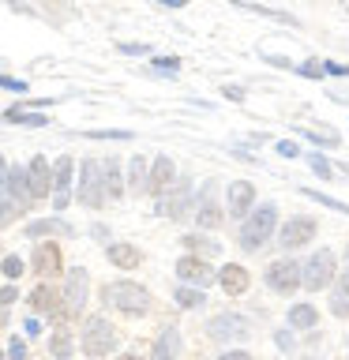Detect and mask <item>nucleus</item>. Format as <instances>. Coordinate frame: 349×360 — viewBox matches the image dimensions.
<instances>
[{
	"mask_svg": "<svg viewBox=\"0 0 349 360\" xmlns=\"http://www.w3.org/2000/svg\"><path fill=\"white\" fill-rule=\"evenodd\" d=\"M79 199H83V207H101V199H106V184H101V162H98V158H87V162H83Z\"/></svg>",
	"mask_w": 349,
	"mask_h": 360,
	"instance_id": "obj_4",
	"label": "nucleus"
},
{
	"mask_svg": "<svg viewBox=\"0 0 349 360\" xmlns=\"http://www.w3.org/2000/svg\"><path fill=\"white\" fill-rule=\"evenodd\" d=\"M218 281H222V289L229 292V297H244L248 292V270L244 266H222V274H218Z\"/></svg>",
	"mask_w": 349,
	"mask_h": 360,
	"instance_id": "obj_13",
	"label": "nucleus"
},
{
	"mask_svg": "<svg viewBox=\"0 0 349 360\" xmlns=\"http://www.w3.org/2000/svg\"><path fill=\"white\" fill-rule=\"evenodd\" d=\"M15 297H19V292L11 289V285H8V289H0V308H4V304H11V300H15Z\"/></svg>",
	"mask_w": 349,
	"mask_h": 360,
	"instance_id": "obj_41",
	"label": "nucleus"
},
{
	"mask_svg": "<svg viewBox=\"0 0 349 360\" xmlns=\"http://www.w3.org/2000/svg\"><path fill=\"white\" fill-rule=\"evenodd\" d=\"M252 199H255V188L248 184V180H236V184H229V214H233V218L248 214Z\"/></svg>",
	"mask_w": 349,
	"mask_h": 360,
	"instance_id": "obj_12",
	"label": "nucleus"
},
{
	"mask_svg": "<svg viewBox=\"0 0 349 360\" xmlns=\"http://www.w3.org/2000/svg\"><path fill=\"white\" fill-rule=\"evenodd\" d=\"M72 158H56V165H53V191H56V202H53V207L56 210H64L68 207V188H72Z\"/></svg>",
	"mask_w": 349,
	"mask_h": 360,
	"instance_id": "obj_9",
	"label": "nucleus"
},
{
	"mask_svg": "<svg viewBox=\"0 0 349 360\" xmlns=\"http://www.w3.org/2000/svg\"><path fill=\"white\" fill-rule=\"evenodd\" d=\"M87 285H90L87 270H83V266H75L72 274H68V292H64L68 315H79V311H83V304H87Z\"/></svg>",
	"mask_w": 349,
	"mask_h": 360,
	"instance_id": "obj_7",
	"label": "nucleus"
},
{
	"mask_svg": "<svg viewBox=\"0 0 349 360\" xmlns=\"http://www.w3.org/2000/svg\"><path fill=\"white\" fill-rule=\"evenodd\" d=\"M0 360H4V353H0Z\"/></svg>",
	"mask_w": 349,
	"mask_h": 360,
	"instance_id": "obj_48",
	"label": "nucleus"
},
{
	"mask_svg": "<svg viewBox=\"0 0 349 360\" xmlns=\"http://www.w3.org/2000/svg\"><path fill=\"white\" fill-rule=\"evenodd\" d=\"M218 360H252V353H244V349H233V353H225Z\"/></svg>",
	"mask_w": 349,
	"mask_h": 360,
	"instance_id": "obj_40",
	"label": "nucleus"
},
{
	"mask_svg": "<svg viewBox=\"0 0 349 360\" xmlns=\"http://www.w3.org/2000/svg\"><path fill=\"white\" fill-rule=\"evenodd\" d=\"M184 207H188V184H180L173 199H162V202H158V210L169 214V218H180V214H184Z\"/></svg>",
	"mask_w": 349,
	"mask_h": 360,
	"instance_id": "obj_21",
	"label": "nucleus"
},
{
	"mask_svg": "<svg viewBox=\"0 0 349 360\" xmlns=\"http://www.w3.org/2000/svg\"><path fill=\"white\" fill-rule=\"evenodd\" d=\"M8 188L15 191L19 207L27 210V199H30V184H27V169H11V173H8Z\"/></svg>",
	"mask_w": 349,
	"mask_h": 360,
	"instance_id": "obj_20",
	"label": "nucleus"
},
{
	"mask_svg": "<svg viewBox=\"0 0 349 360\" xmlns=\"http://www.w3.org/2000/svg\"><path fill=\"white\" fill-rule=\"evenodd\" d=\"M308 162H312V169H315V173H319V180H334V176H331V173H334V165L326 162V158H319V154H312Z\"/></svg>",
	"mask_w": 349,
	"mask_h": 360,
	"instance_id": "obj_33",
	"label": "nucleus"
},
{
	"mask_svg": "<svg viewBox=\"0 0 349 360\" xmlns=\"http://www.w3.org/2000/svg\"><path fill=\"white\" fill-rule=\"evenodd\" d=\"M113 342H117V334H113V326L106 319H90L87 330H83V353L87 356H106Z\"/></svg>",
	"mask_w": 349,
	"mask_h": 360,
	"instance_id": "obj_5",
	"label": "nucleus"
},
{
	"mask_svg": "<svg viewBox=\"0 0 349 360\" xmlns=\"http://www.w3.org/2000/svg\"><path fill=\"white\" fill-rule=\"evenodd\" d=\"M304 135H308V139H315V143H319V139H323V143H331V146L338 143V131H331V128H319V131H315V128H308Z\"/></svg>",
	"mask_w": 349,
	"mask_h": 360,
	"instance_id": "obj_34",
	"label": "nucleus"
},
{
	"mask_svg": "<svg viewBox=\"0 0 349 360\" xmlns=\"http://www.w3.org/2000/svg\"><path fill=\"white\" fill-rule=\"evenodd\" d=\"M169 184H173V162H169V158H158L154 169H151V180H146V188H151V191H165Z\"/></svg>",
	"mask_w": 349,
	"mask_h": 360,
	"instance_id": "obj_18",
	"label": "nucleus"
},
{
	"mask_svg": "<svg viewBox=\"0 0 349 360\" xmlns=\"http://www.w3.org/2000/svg\"><path fill=\"white\" fill-rule=\"evenodd\" d=\"M8 360H27V345H23L19 338L11 342V349H8Z\"/></svg>",
	"mask_w": 349,
	"mask_h": 360,
	"instance_id": "obj_38",
	"label": "nucleus"
},
{
	"mask_svg": "<svg viewBox=\"0 0 349 360\" xmlns=\"http://www.w3.org/2000/svg\"><path fill=\"white\" fill-rule=\"evenodd\" d=\"M274 221H278L274 207H259V210L252 214V218H248L244 233H241V244H244V252H255V248H263V244H267V236L274 233Z\"/></svg>",
	"mask_w": 349,
	"mask_h": 360,
	"instance_id": "obj_2",
	"label": "nucleus"
},
{
	"mask_svg": "<svg viewBox=\"0 0 349 360\" xmlns=\"http://www.w3.org/2000/svg\"><path fill=\"white\" fill-rule=\"evenodd\" d=\"M173 297H177L180 308H199V304H203V292H199V289H191V285H180Z\"/></svg>",
	"mask_w": 349,
	"mask_h": 360,
	"instance_id": "obj_28",
	"label": "nucleus"
},
{
	"mask_svg": "<svg viewBox=\"0 0 349 360\" xmlns=\"http://www.w3.org/2000/svg\"><path fill=\"white\" fill-rule=\"evenodd\" d=\"M109 263L120 266V270H135L143 263V255H139V248H132V244H109Z\"/></svg>",
	"mask_w": 349,
	"mask_h": 360,
	"instance_id": "obj_15",
	"label": "nucleus"
},
{
	"mask_svg": "<svg viewBox=\"0 0 349 360\" xmlns=\"http://www.w3.org/2000/svg\"><path fill=\"white\" fill-rule=\"evenodd\" d=\"M128 188H132V191L146 188V162H143L139 154H135L132 162H128Z\"/></svg>",
	"mask_w": 349,
	"mask_h": 360,
	"instance_id": "obj_26",
	"label": "nucleus"
},
{
	"mask_svg": "<svg viewBox=\"0 0 349 360\" xmlns=\"http://www.w3.org/2000/svg\"><path fill=\"white\" fill-rule=\"evenodd\" d=\"M278 154H286V158H297V154H300V146L293 143V139H281V143H278Z\"/></svg>",
	"mask_w": 349,
	"mask_h": 360,
	"instance_id": "obj_39",
	"label": "nucleus"
},
{
	"mask_svg": "<svg viewBox=\"0 0 349 360\" xmlns=\"http://www.w3.org/2000/svg\"><path fill=\"white\" fill-rule=\"evenodd\" d=\"M345 285H349V263H345Z\"/></svg>",
	"mask_w": 349,
	"mask_h": 360,
	"instance_id": "obj_47",
	"label": "nucleus"
},
{
	"mask_svg": "<svg viewBox=\"0 0 349 360\" xmlns=\"http://www.w3.org/2000/svg\"><path fill=\"white\" fill-rule=\"evenodd\" d=\"M210 334L214 338H244L248 326H244V319H236V315H218V319L210 323Z\"/></svg>",
	"mask_w": 349,
	"mask_h": 360,
	"instance_id": "obj_17",
	"label": "nucleus"
},
{
	"mask_svg": "<svg viewBox=\"0 0 349 360\" xmlns=\"http://www.w3.org/2000/svg\"><path fill=\"white\" fill-rule=\"evenodd\" d=\"M27 184H30V195L34 199H42V195H49V188H53V173H49V162L38 154L30 162V169H27Z\"/></svg>",
	"mask_w": 349,
	"mask_h": 360,
	"instance_id": "obj_10",
	"label": "nucleus"
},
{
	"mask_svg": "<svg viewBox=\"0 0 349 360\" xmlns=\"http://www.w3.org/2000/svg\"><path fill=\"white\" fill-rule=\"evenodd\" d=\"M30 308H34V311H56L61 304H56V292H53L49 285H38V289L30 292Z\"/></svg>",
	"mask_w": 349,
	"mask_h": 360,
	"instance_id": "obj_22",
	"label": "nucleus"
},
{
	"mask_svg": "<svg viewBox=\"0 0 349 360\" xmlns=\"http://www.w3.org/2000/svg\"><path fill=\"white\" fill-rule=\"evenodd\" d=\"M106 300L113 304V308L128 311V315H139L151 308V297H146L143 285H132V281H113V285H106Z\"/></svg>",
	"mask_w": 349,
	"mask_h": 360,
	"instance_id": "obj_1",
	"label": "nucleus"
},
{
	"mask_svg": "<svg viewBox=\"0 0 349 360\" xmlns=\"http://www.w3.org/2000/svg\"><path fill=\"white\" fill-rule=\"evenodd\" d=\"M4 120H8V124H27V128H45V124H49V117H38V112H23V109H8Z\"/></svg>",
	"mask_w": 349,
	"mask_h": 360,
	"instance_id": "obj_25",
	"label": "nucleus"
},
{
	"mask_svg": "<svg viewBox=\"0 0 349 360\" xmlns=\"http://www.w3.org/2000/svg\"><path fill=\"white\" fill-rule=\"evenodd\" d=\"M45 233H72V225L68 221H61V218H49V221H34V225H27V236H45Z\"/></svg>",
	"mask_w": 349,
	"mask_h": 360,
	"instance_id": "obj_23",
	"label": "nucleus"
},
{
	"mask_svg": "<svg viewBox=\"0 0 349 360\" xmlns=\"http://www.w3.org/2000/svg\"><path fill=\"white\" fill-rule=\"evenodd\" d=\"M315 236V221L312 218H293V221H286L281 225V248H300V244H308Z\"/></svg>",
	"mask_w": 349,
	"mask_h": 360,
	"instance_id": "obj_8",
	"label": "nucleus"
},
{
	"mask_svg": "<svg viewBox=\"0 0 349 360\" xmlns=\"http://www.w3.org/2000/svg\"><path fill=\"white\" fill-rule=\"evenodd\" d=\"M53 356H72V334H68V326H61L53 338Z\"/></svg>",
	"mask_w": 349,
	"mask_h": 360,
	"instance_id": "obj_30",
	"label": "nucleus"
},
{
	"mask_svg": "<svg viewBox=\"0 0 349 360\" xmlns=\"http://www.w3.org/2000/svg\"><path fill=\"white\" fill-rule=\"evenodd\" d=\"M177 274L184 278V281H196V285H207V281L214 278V270L203 263V259H196V255H184L177 263Z\"/></svg>",
	"mask_w": 349,
	"mask_h": 360,
	"instance_id": "obj_11",
	"label": "nucleus"
},
{
	"mask_svg": "<svg viewBox=\"0 0 349 360\" xmlns=\"http://www.w3.org/2000/svg\"><path fill=\"white\" fill-rule=\"evenodd\" d=\"M222 218H225V214H222L218 202H203V207H199V225H203V229H218Z\"/></svg>",
	"mask_w": 349,
	"mask_h": 360,
	"instance_id": "obj_27",
	"label": "nucleus"
},
{
	"mask_svg": "<svg viewBox=\"0 0 349 360\" xmlns=\"http://www.w3.org/2000/svg\"><path fill=\"white\" fill-rule=\"evenodd\" d=\"M117 360H139V356H117Z\"/></svg>",
	"mask_w": 349,
	"mask_h": 360,
	"instance_id": "obj_46",
	"label": "nucleus"
},
{
	"mask_svg": "<svg viewBox=\"0 0 349 360\" xmlns=\"http://www.w3.org/2000/svg\"><path fill=\"white\" fill-rule=\"evenodd\" d=\"M177 349H180L177 326H165V330L158 334V342H154V360H173V356H177Z\"/></svg>",
	"mask_w": 349,
	"mask_h": 360,
	"instance_id": "obj_16",
	"label": "nucleus"
},
{
	"mask_svg": "<svg viewBox=\"0 0 349 360\" xmlns=\"http://www.w3.org/2000/svg\"><path fill=\"white\" fill-rule=\"evenodd\" d=\"M315 319H319V315H315L312 304H297V308L289 311V326H300V330H308V326H315Z\"/></svg>",
	"mask_w": 349,
	"mask_h": 360,
	"instance_id": "obj_24",
	"label": "nucleus"
},
{
	"mask_svg": "<svg viewBox=\"0 0 349 360\" xmlns=\"http://www.w3.org/2000/svg\"><path fill=\"white\" fill-rule=\"evenodd\" d=\"M23 214V207L19 202H0V229H4V225H11Z\"/></svg>",
	"mask_w": 349,
	"mask_h": 360,
	"instance_id": "obj_32",
	"label": "nucleus"
},
{
	"mask_svg": "<svg viewBox=\"0 0 349 360\" xmlns=\"http://www.w3.org/2000/svg\"><path fill=\"white\" fill-rule=\"evenodd\" d=\"M27 334H42V323L38 319H27Z\"/></svg>",
	"mask_w": 349,
	"mask_h": 360,
	"instance_id": "obj_44",
	"label": "nucleus"
},
{
	"mask_svg": "<svg viewBox=\"0 0 349 360\" xmlns=\"http://www.w3.org/2000/svg\"><path fill=\"white\" fill-rule=\"evenodd\" d=\"M267 281H270V289H278V292H293L300 285V263H293V259H278V263L267 266Z\"/></svg>",
	"mask_w": 349,
	"mask_h": 360,
	"instance_id": "obj_6",
	"label": "nucleus"
},
{
	"mask_svg": "<svg viewBox=\"0 0 349 360\" xmlns=\"http://www.w3.org/2000/svg\"><path fill=\"white\" fill-rule=\"evenodd\" d=\"M34 270H42V274H61V248L56 244L34 248Z\"/></svg>",
	"mask_w": 349,
	"mask_h": 360,
	"instance_id": "obj_14",
	"label": "nucleus"
},
{
	"mask_svg": "<svg viewBox=\"0 0 349 360\" xmlns=\"http://www.w3.org/2000/svg\"><path fill=\"white\" fill-rule=\"evenodd\" d=\"M87 139H132V131H87Z\"/></svg>",
	"mask_w": 349,
	"mask_h": 360,
	"instance_id": "obj_36",
	"label": "nucleus"
},
{
	"mask_svg": "<svg viewBox=\"0 0 349 360\" xmlns=\"http://www.w3.org/2000/svg\"><path fill=\"white\" fill-rule=\"evenodd\" d=\"M331 278H334V255L326 252V248H319V252L300 266V285H308L312 292H319L323 285H331Z\"/></svg>",
	"mask_w": 349,
	"mask_h": 360,
	"instance_id": "obj_3",
	"label": "nucleus"
},
{
	"mask_svg": "<svg viewBox=\"0 0 349 360\" xmlns=\"http://www.w3.org/2000/svg\"><path fill=\"white\" fill-rule=\"evenodd\" d=\"M304 195H308V199H315V202H319V207H331V210H338V214H349V207H345V202H342V199H331V195H319V191H315V188H304Z\"/></svg>",
	"mask_w": 349,
	"mask_h": 360,
	"instance_id": "obj_29",
	"label": "nucleus"
},
{
	"mask_svg": "<svg viewBox=\"0 0 349 360\" xmlns=\"http://www.w3.org/2000/svg\"><path fill=\"white\" fill-rule=\"evenodd\" d=\"M4 180H8V162L0 158V184H4Z\"/></svg>",
	"mask_w": 349,
	"mask_h": 360,
	"instance_id": "obj_45",
	"label": "nucleus"
},
{
	"mask_svg": "<svg viewBox=\"0 0 349 360\" xmlns=\"http://www.w3.org/2000/svg\"><path fill=\"white\" fill-rule=\"evenodd\" d=\"M0 86H4V90H15V94H27V83H19V79H8V75H0Z\"/></svg>",
	"mask_w": 349,
	"mask_h": 360,
	"instance_id": "obj_37",
	"label": "nucleus"
},
{
	"mask_svg": "<svg viewBox=\"0 0 349 360\" xmlns=\"http://www.w3.org/2000/svg\"><path fill=\"white\" fill-rule=\"evenodd\" d=\"M0 270H4L8 278H19V274H23V259H19V255H8V259H4V266H0Z\"/></svg>",
	"mask_w": 349,
	"mask_h": 360,
	"instance_id": "obj_35",
	"label": "nucleus"
},
{
	"mask_svg": "<svg viewBox=\"0 0 349 360\" xmlns=\"http://www.w3.org/2000/svg\"><path fill=\"white\" fill-rule=\"evenodd\" d=\"M331 311H334V315H349V285H338V289H334Z\"/></svg>",
	"mask_w": 349,
	"mask_h": 360,
	"instance_id": "obj_31",
	"label": "nucleus"
},
{
	"mask_svg": "<svg viewBox=\"0 0 349 360\" xmlns=\"http://www.w3.org/2000/svg\"><path fill=\"white\" fill-rule=\"evenodd\" d=\"M300 72H304V75H319V60H308V64L300 68Z\"/></svg>",
	"mask_w": 349,
	"mask_h": 360,
	"instance_id": "obj_42",
	"label": "nucleus"
},
{
	"mask_svg": "<svg viewBox=\"0 0 349 360\" xmlns=\"http://www.w3.org/2000/svg\"><path fill=\"white\" fill-rule=\"evenodd\" d=\"M101 184H106V191H109V199H120V165L113 162H101Z\"/></svg>",
	"mask_w": 349,
	"mask_h": 360,
	"instance_id": "obj_19",
	"label": "nucleus"
},
{
	"mask_svg": "<svg viewBox=\"0 0 349 360\" xmlns=\"http://www.w3.org/2000/svg\"><path fill=\"white\" fill-rule=\"evenodd\" d=\"M225 98H233V101H241V98H244V90H236V86H225Z\"/></svg>",
	"mask_w": 349,
	"mask_h": 360,
	"instance_id": "obj_43",
	"label": "nucleus"
}]
</instances>
